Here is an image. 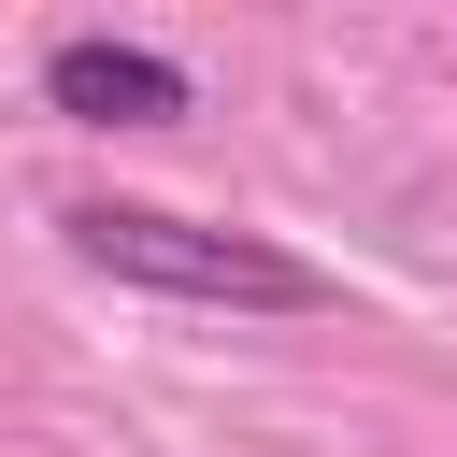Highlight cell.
Returning a JSON list of instances; mask_svg holds the SVG:
<instances>
[{
    "label": "cell",
    "mask_w": 457,
    "mask_h": 457,
    "mask_svg": "<svg viewBox=\"0 0 457 457\" xmlns=\"http://www.w3.org/2000/svg\"><path fill=\"white\" fill-rule=\"evenodd\" d=\"M43 100H57L71 129H171V114H186V57L71 29V43H43Z\"/></svg>",
    "instance_id": "7a4b0ae2"
},
{
    "label": "cell",
    "mask_w": 457,
    "mask_h": 457,
    "mask_svg": "<svg viewBox=\"0 0 457 457\" xmlns=\"http://www.w3.org/2000/svg\"><path fill=\"white\" fill-rule=\"evenodd\" d=\"M57 228H71L86 271H114V286H143V300H200V314H314V300H328L314 257H286V243H257V228H200V214H171V200H71Z\"/></svg>",
    "instance_id": "6da1fadb"
}]
</instances>
